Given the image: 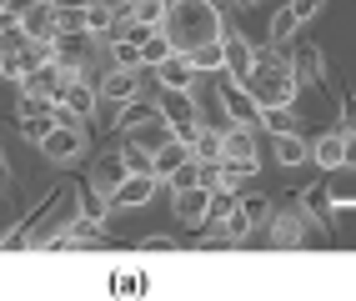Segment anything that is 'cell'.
Instances as JSON below:
<instances>
[{"label":"cell","instance_id":"43","mask_svg":"<svg viewBox=\"0 0 356 301\" xmlns=\"http://www.w3.org/2000/svg\"><path fill=\"white\" fill-rule=\"evenodd\" d=\"M165 6H176V0H165Z\"/></svg>","mask_w":356,"mask_h":301},{"label":"cell","instance_id":"6","mask_svg":"<svg viewBox=\"0 0 356 301\" xmlns=\"http://www.w3.org/2000/svg\"><path fill=\"white\" fill-rule=\"evenodd\" d=\"M20 86V96H45V101H60L65 90H70V76H65V65L60 60H45V65H35V71L26 76V81H15Z\"/></svg>","mask_w":356,"mask_h":301},{"label":"cell","instance_id":"15","mask_svg":"<svg viewBox=\"0 0 356 301\" xmlns=\"http://www.w3.org/2000/svg\"><path fill=\"white\" fill-rule=\"evenodd\" d=\"M115 26H121V6H115V0H90V6H86V31L96 35L101 45L111 40Z\"/></svg>","mask_w":356,"mask_h":301},{"label":"cell","instance_id":"4","mask_svg":"<svg viewBox=\"0 0 356 301\" xmlns=\"http://www.w3.org/2000/svg\"><path fill=\"white\" fill-rule=\"evenodd\" d=\"M161 111H165V121L176 126L181 141H196V136L206 131L201 111H196V90H161Z\"/></svg>","mask_w":356,"mask_h":301},{"label":"cell","instance_id":"9","mask_svg":"<svg viewBox=\"0 0 356 301\" xmlns=\"http://www.w3.org/2000/svg\"><path fill=\"white\" fill-rule=\"evenodd\" d=\"M221 81V96H226V111L236 115V126H261V106H256V96L241 86V81H231L226 71L216 76Z\"/></svg>","mask_w":356,"mask_h":301},{"label":"cell","instance_id":"26","mask_svg":"<svg viewBox=\"0 0 356 301\" xmlns=\"http://www.w3.org/2000/svg\"><path fill=\"white\" fill-rule=\"evenodd\" d=\"M236 206H241V191H236V186H216V191H211V226H221Z\"/></svg>","mask_w":356,"mask_h":301},{"label":"cell","instance_id":"38","mask_svg":"<svg viewBox=\"0 0 356 301\" xmlns=\"http://www.w3.org/2000/svg\"><path fill=\"white\" fill-rule=\"evenodd\" d=\"M286 6L296 10V20H301V26H306V20H312V15H316V10L326 6V0H286Z\"/></svg>","mask_w":356,"mask_h":301},{"label":"cell","instance_id":"8","mask_svg":"<svg viewBox=\"0 0 356 301\" xmlns=\"http://www.w3.org/2000/svg\"><path fill=\"white\" fill-rule=\"evenodd\" d=\"M171 206H176V221H181V226H206V221H211V186L171 191Z\"/></svg>","mask_w":356,"mask_h":301},{"label":"cell","instance_id":"31","mask_svg":"<svg viewBox=\"0 0 356 301\" xmlns=\"http://www.w3.org/2000/svg\"><path fill=\"white\" fill-rule=\"evenodd\" d=\"M106 45H111V65H131V71H140V65H146V56H140L136 40H106Z\"/></svg>","mask_w":356,"mask_h":301},{"label":"cell","instance_id":"12","mask_svg":"<svg viewBox=\"0 0 356 301\" xmlns=\"http://www.w3.org/2000/svg\"><path fill=\"white\" fill-rule=\"evenodd\" d=\"M156 81H161V90H196V81H201V71L191 65V56H171L165 65H156Z\"/></svg>","mask_w":356,"mask_h":301},{"label":"cell","instance_id":"1","mask_svg":"<svg viewBox=\"0 0 356 301\" xmlns=\"http://www.w3.org/2000/svg\"><path fill=\"white\" fill-rule=\"evenodd\" d=\"M226 10L216 0H176L171 6V20H165V35L176 40L181 56H191L196 45H211V40H226Z\"/></svg>","mask_w":356,"mask_h":301},{"label":"cell","instance_id":"30","mask_svg":"<svg viewBox=\"0 0 356 301\" xmlns=\"http://www.w3.org/2000/svg\"><path fill=\"white\" fill-rule=\"evenodd\" d=\"M296 26H301V20H296V10H291V6H281V10L271 15V31H266V40H276V45H286V40L296 35Z\"/></svg>","mask_w":356,"mask_h":301},{"label":"cell","instance_id":"20","mask_svg":"<svg viewBox=\"0 0 356 301\" xmlns=\"http://www.w3.org/2000/svg\"><path fill=\"white\" fill-rule=\"evenodd\" d=\"M221 151H226V161H256V136H251V126H231V131L221 136Z\"/></svg>","mask_w":356,"mask_h":301},{"label":"cell","instance_id":"25","mask_svg":"<svg viewBox=\"0 0 356 301\" xmlns=\"http://www.w3.org/2000/svg\"><path fill=\"white\" fill-rule=\"evenodd\" d=\"M140 56H146V65H151V71H156V65H165V60H171L176 56V40L171 35H165V31H156L146 45H140Z\"/></svg>","mask_w":356,"mask_h":301},{"label":"cell","instance_id":"22","mask_svg":"<svg viewBox=\"0 0 356 301\" xmlns=\"http://www.w3.org/2000/svg\"><path fill=\"white\" fill-rule=\"evenodd\" d=\"M131 20H140V26H151V31H165L171 6H165V0H131Z\"/></svg>","mask_w":356,"mask_h":301},{"label":"cell","instance_id":"19","mask_svg":"<svg viewBox=\"0 0 356 301\" xmlns=\"http://www.w3.org/2000/svg\"><path fill=\"white\" fill-rule=\"evenodd\" d=\"M26 20V31H31V40H56L60 35V15H56V6L45 0V6H35L31 15H20Z\"/></svg>","mask_w":356,"mask_h":301},{"label":"cell","instance_id":"29","mask_svg":"<svg viewBox=\"0 0 356 301\" xmlns=\"http://www.w3.org/2000/svg\"><path fill=\"white\" fill-rule=\"evenodd\" d=\"M261 126H266L271 136H291L296 131V111L291 106H271V111H261Z\"/></svg>","mask_w":356,"mask_h":301},{"label":"cell","instance_id":"17","mask_svg":"<svg viewBox=\"0 0 356 301\" xmlns=\"http://www.w3.org/2000/svg\"><path fill=\"white\" fill-rule=\"evenodd\" d=\"M301 206L312 211L316 226H337V201H331V186H326V181H312V186L301 191Z\"/></svg>","mask_w":356,"mask_h":301},{"label":"cell","instance_id":"2","mask_svg":"<svg viewBox=\"0 0 356 301\" xmlns=\"http://www.w3.org/2000/svg\"><path fill=\"white\" fill-rule=\"evenodd\" d=\"M301 86H306V81L296 76L291 60H281V65H256L251 81H246V90L256 96L261 111H271V106H296V90H301Z\"/></svg>","mask_w":356,"mask_h":301},{"label":"cell","instance_id":"23","mask_svg":"<svg viewBox=\"0 0 356 301\" xmlns=\"http://www.w3.org/2000/svg\"><path fill=\"white\" fill-rule=\"evenodd\" d=\"M191 65H196L201 76H216V71H226V40L196 45V51H191Z\"/></svg>","mask_w":356,"mask_h":301},{"label":"cell","instance_id":"33","mask_svg":"<svg viewBox=\"0 0 356 301\" xmlns=\"http://www.w3.org/2000/svg\"><path fill=\"white\" fill-rule=\"evenodd\" d=\"M146 291V276L140 271H115L111 276V296H140Z\"/></svg>","mask_w":356,"mask_h":301},{"label":"cell","instance_id":"5","mask_svg":"<svg viewBox=\"0 0 356 301\" xmlns=\"http://www.w3.org/2000/svg\"><path fill=\"white\" fill-rule=\"evenodd\" d=\"M40 156L56 161V166H76V161L86 156V126H56L40 141Z\"/></svg>","mask_w":356,"mask_h":301},{"label":"cell","instance_id":"21","mask_svg":"<svg viewBox=\"0 0 356 301\" xmlns=\"http://www.w3.org/2000/svg\"><path fill=\"white\" fill-rule=\"evenodd\" d=\"M276 161H281V166H301V161H312V141H306L301 131L276 136Z\"/></svg>","mask_w":356,"mask_h":301},{"label":"cell","instance_id":"10","mask_svg":"<svg viewBox=\"0 0 356 301\" xmlns=\"http://www.w3.org/2000/svg\"><path fill=\"white\" fill-rule=\"evenodd\" d=\"M251 71H256V40H246L241 31H226V76L246 86Z\"/></svg>","mask_w":356,"mask_h":301},{"label":"cell","instance_id":"3","mask_svg":"<svg viewBox=\"0 0 356 301\" xmlns=\"http://www.w3.org/2000/svg\"><path fill=\"white\" fill-rule=\"evenodd\" d=\"M306 231H312V211L301 206L296 191L276 196V216H271V241L276 246H306Z\"/></svg>","mask_w":356,"mask_h":301},{"label":"cell","instance_id":"28","mask_svg":"<svg viewBox=\"0 0 356 301\" xmlns=\"http://www.w3.org/2000/svg\"><path fill=\"white\" fill-rule=\"evenodd\" d=\"M76 196H81V211H86V216H96V221H106V216H111V206H115L106 191H96V186H90V181H86V186H81Z\"/></svg>","mask_w":356,"mask_h":301},{"label":"cell","instance_id":"40","mask_svg":"<svg viewBox=\"0 0 356 301\" xmlns=\"http://www.w3.org/2000/svg\"><path fill=\"white\" fill-rule=\"evenodd\" d=\"M51 6H56V10H86L90 0H51Z\"/></svg>","mask_w":356,"mask_h":301},{"label":"cell","instance_id":"39","mask_svg":"<svg viewBox=\"0 0 356 301\" xmlns=\"http://www.w3.org/2000/svg\"><path fill=\"white\" fill-rule=\"evenodd\" d=\"M35 6H45V0H6V10H10V15H31Z\"/></svg>","mask_w":356,"mask_h":301},{"label":"cell","instance_id":"11","mask_svg":"<svg viewBox=\"0 0 356 301\" xmlns=\"http://www.w3.org/2000/svg\"><path fill=\"white\" fill-rule=\"evenodd\" d=\"M151 121H165V111H161V101H151V96H136V101H121V111H115V131H136V126H151Z\"/></svg>","mask_w":356,"mask_h":301},{"label":"cell","instance_id":"32","mask_svg":"<svg viewBox=\"0 0 356 301\" xmlns=\"http://www.w3.org/2000/svg\"><path fill=\"white\" fill-rule=\"evenodd\" d=\"M56 131V115H20V136H26V141H45V136Z\"/></svg>","mask_w":356,"mask_h":301},{"label":"cell","instance_id":"34","mask_svg":"<svg viewBox=\"0 0 356 301\" xmlns=\"http://www.w3.org/2000/svg\"><path fill=\"white\" fill-rule=\"evenodd\" d=\"M191 146H196V161H226V151H221V131H201Z\"/></svg>","mask_w":356,"mask_h":301},{"label":"cell","instance_id":"27","mask_svg":"<svg viewBox=\"0 0 356 301\" xmlns=\"http://www.w3.org/2000/svg\"><path fill=\"white\" fill-rule=\"evenodd\" d=\"M126 166H131V176H156V151H146V146H136L131 136H126Z\"/></svg>","mask_w":356,"mask_h":301},{"label":"cell","instance_id":"37","mask_svg":"<svg viewBox=\"0 0 356 301\" xmlns=\"http://www.w3.org/2000/svg\"><path fill=\"white\" fill-rule=\"evenodd\" d=\"M337 106H341V131H356V96H351V90H341Z\"/></svg>","mask_w":356,"mask_h":301},{"label":"cell","instance_id":"24","mask_svg":"<svg viewBox=\"0 0 356 301\" xmlns=\"http://www.w3.org/2000/svg\"><path fill=\"white\" fill-rule=\"evenodd\" d=\"M241 211H246L256 226H271V216H276V196H266V191H241Z\"/></svg>","mask_w":356,"mask_h":301},{"label":"cell","instance_id":"36","mask_svg":"<svg viewBox=\"0 0 356 301\" xmlns=\"http://www.w3.org/2000/svg\"><path fill=\"white\" fill-rule=\"evenodd\" d=\"M165 186H171V191H186V186H201V161H186V166L171 176V181H165Z\"/></svg>","mask_w":356,"mask_h":301},{"label":"cell","instance_id":"16","mask_svg":"<svg viewBox=\"0 0 356 301\" xmlns=\"http://www.w3.org/2000/svg\"><path fill=\"white\" fill-rule=\"evenodd\" d=\"M312 161H316L321 171L346 166V131H326V136H316V141H312Z\"/></svg>","mask_w":356,"mask_h":301},{"label":"cell","instance_id":"41","mask_svg":"<svg viewBox=\"0 0 356 301\" xmlns=\"http://www.w3.org/2000/svg\"><path fill=\"white\" fill-rule=\"evenodd\" d=\"M346 166H356V131H346Z\"/></svg>","mask_w":356,"mask_h":301},{"label":"cell","instance_id":"42","mask_svg":"<svg viewBox=\"0 0 356 301\" xmlns=\"http://www.w3.org/2000/svg\"><path fill=\"white\" fill-rule=\"evenodd\" d=\"M216 6H221V0H216ZM236 6H256V0H236Z\"/></svg>","mask_w":356,"mask_h":301},{"label":"cell","instance_id":"13","mask_svg":"<svg viewBox=\"0 0 356 301\" xmlns=\"http://www.w3.org/2000/svg\"><path fill=\"white\" fill-rule=\"evenodd\" d=\"M131 176V166H126V151H106V156H96V171H90V186L96 191H115L121 181Z\"/></svg>","mask_w":356,"mask_h":301},{"label":"cell","instance_id":"35","mask_svg":"<svg viewBox=\"0 0 356 301\" xmlns=\"http://www.w3.org/2000/svg\"><path fill=\"white\" fill-rule=\"evenodd\" d=\"M221 231H226V236H231V241H246V236H251V231H256V221H251V216L241 211V206H236V211H231V216L221 221Z\"/></svg>","mask_w":356,"mask_h":301},{"label":"cell","instance_id":"18","mask_svg":"<svg viewBox=\"0 0 356 301\" xmlns=\"http://www.w3.org/2000/svg\"><path fill=\"white\" fill-rule=\"evenodd\" d=\"M186 161H196V146L176 136V141H165V146L156 151V176H161V181H171V176L186 166Z\"/></svg>","mask_w":356,"mask_h":301},{"label":"cell","instance_id":"7","mask_svg":"<svg viewBox=\"0 0 356 301\" xmlns=\"http://www.w3.org/2000/svg\"><path fill=\"white\" fill-rule=\"evenodd\" d=\"M291 65H296V76L306 86H316V90H326V96L337 101V86H331V76H326V56H321L316 40H301L296 51H291Z\"/></svg>","mask_w":356,"mask_h":301},{"label":"cell","instance_id":"14","mask_svg":"<svg viewBox=\"0 0 356 301\" xmlns=\"http://www.w3.org/2000/svg\"><path fill=\"white\" fill-rule=\"evenodd\" d=\"M156 181H161V176H126L121 186L111 191V201L121 206V211H140V206L151 201V191H156Z\"/></svg>","mask_w":356,"mask_h":301}]
</instances>
